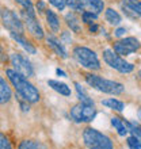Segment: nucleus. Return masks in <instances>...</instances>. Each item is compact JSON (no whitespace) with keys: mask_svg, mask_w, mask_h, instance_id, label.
<instances>
[{"mask_svg":"<svg viewBox=\"0 0 141 149\" xmlns=\"http://www.w3.org/2000/svg\"><path fill=\"white\" fill-rule=\"evenodd\" d=\"M0 16H1V20H3V24L6 26V29H8L11 33L23 34V24H22L19 18L16 16L15 12L4 8L0 11Z\"/></svg>","mask_w":141,"mask_h":149,"instance_id":"7","label":"nucleus"},{"mask_svg":"<svg viewBox=\"0 0 141 149\" xmlns=\"http://www.w3.org/2000/svg\"><path fill=\"white\" fill-rule=\"evenodd\" d=\"M18 149H46L41 142L33 141V140H24L20 142V145Z\"/></svg>","mask_w":141,"mask_h":149,"instance_id":"21","label":"nucleus"},{"mask_svg":"<svg viewBox=\"0 0 141 149\" xmlns=\"http://www.w3.org/2000/svg\"><path fill=\"white\" fill-rule=\"evenodd\" d=\"M90 30H91V31H96V30H98V26H96V24H91Z\"/></svg>","mask_w":141,"mask_h":149,"instance_id":"31","label":"nucleus"},{"mask_svg":"<svg viewBox=\"0 0 141 149\" xmlns=\"http://www.w3.org/2000/svg\"><path fill=\"white\" fill-rule=\"evenodd\" d=\"M49 1L59 10H64L65 6H67V0H49Z\"/></svg>","mask_w":141,"mask_h":149,"instance_id":"29","label":"nucleus"},{"mask_svg":"<svg viewBox=\"0 0 141 149\" xmlns=\"http://www.w3.org/2000/svg\"><path fill=\"white\" fill-rule=\"evenodd\" d=\"M95 115H96V111H95L94 106L82 102L70 110V117L75 122H90L95 118Z\"/></svg>","mask_w":141,"mask_h":149,"instance_id":"6","label":"nucleus"},{"mask_svg":"<svg viewBox=\"0 0 141 149\" xmlns=\"http://www.w3.org/2000/svg\"><path fill=\"white\" fill-rule=\"evenodd\" d=\"M103 58H105L107 65H110L111 68L119 71L121 73H129V72L133 71V68H134L130 63H128V61H125L124 58H121L119 54L114 53L113 50H109V49L103 52Z\"/></svg>","mask_w":141,"mask_h":149,"instance_id":"5","label":"nucleus"},{"mask_svg":"<svg viewBox=\"0 0 141 149\" xmlns=\"http://www.w3.org/2000/svg\"><path fill=\"white\" fill-rule=\"evenodd\" d=\"M111 125L117 129V132H118L119 136H126V134H128V129H126L125 123H124L119 118H117V117L111 118Z\"/></svg>","mask_w":141,"mask_h":149,"instance_id":"20","label":"nucleus"},{"mask_svg":"<svg viewBox=\"0 0 141 149\" xmlns=\"http://www.w3.org/2000/svg\"><path fill=\"white\" fill-rule=\"evenodd\" d=\"M0 149H12L10 140H8L7 136L3 134L1 132H0Z\"/></svg>","mask_w":141,"mask_h":149,"instance_id":"25","label":"nucleus"},{"mask_svg":"<svg viewBox=\"0 0 141 149\" xmlns=\"http://www.w3.org/2000/svg\"><path fill=\"white\" fill-rule=\"evenodd\" d=\"M10 99H11V90H10L8 84L6 83V80L0 76V103L4 104Z\"/></svg>","mask_w":141,"mask_h":149,"instance_id":"13","label":"nucleus"},{"mask_svg":"<svg viewBox=\"0 0 141 149\" xmlns=\"http://www.w3.org/2000/svg\"><path fill=\"white\" fill-rule=\"evenodd\" d=\"M18 3L23 7L24 11L27 12H34V8H33V4H31V0H16Z\"/></svg>","mask_w":141,"mask_h":149,"instance_id":"27","label":"nucleus"},{"mask_svg":"<svg viewBox=\"0 0 141 149\" xmlns=\"http://www.w3.org/2000/svg\"><path fill=\"white\" fill-rule=\"evenodd\" d=\"M73 56L76 61L79 64H82L84 68H88V69H99L101 68V64H99V60L95 54V52H92L88 47H83L79 46L73 50Z\"/></svg>","mask_w":141,"mask_h":149,"instance_id":"4","label":"nucleus"},{"mask_svg":"<svg viewBox=\"0 0 141 149\" xmlns=\"http://www.w3.org/2000/svg\"><path fill=\"white\" fill-rule=\"evenodd\" d=\"M102 104L113 109V110H117V111H122V109H124V103L117 100V99H106V100L102 102Z\"/></svg>","mask_w":141,"mask_h":149,"instance_id":"23","label":"nucleus"},{"mask_svg":"<svg viewBox=\"0 0 141 149\" xmlns=\"http://www.w3.org/2000/svg\"><path fill=\"white\" fill-rule=\"evenodd\" d=\"M7 76L10 79V81L12 83V86L15 87L16 92L24 99L26 102L35 103L39 100V92L38 90L33 86L31 83H29L24 76L18 73L14 69H7Z\"/></svg>","mask_w":141,"mask_h":149,"instance_id":"1","label":"nucleus"},{"mask_svg":"<svg viewBox=\"0 0 141 149\" xmlns=\"http://www.w3.org/2000/svg\"><path fill=\"white\" fill-rule=\"evenodd\" d=\"M106 19L111 24H118L121 22V16L117 11H114L113 8H109V10H106Z\"/></svg>","mask_w":141,"mask_h":149,"instance_id":"22","label":"nucleus"},{"mask_svg":"<svg viewBox=\"0 0 141 149\" xmlns=\"http://www.w3.org/2000/svg\"><path fill=\"white\" fill-rule=\"evenodd\" d=\"M76 91H77V96H79V99H80V102L86 103V104H92V106H94V102L91 100V98L88 96V94L86 92V90H84L79 83H76Z\"/></svg>","mask_w":141,"mask_h":149,"instance_id":"18","label":"nucleus"},{"mask_svg":"<svg viewBox=\"0 0 141 149\" xmlns=\"http://www.w3.org/2000/svg\"><path fill=\"white\" fill-rule=\"evenodd\" d=\"M86 81L90 84L92 88L105 92V94H111V95H118L124 92V86L121 83L111 81L107 79H103L96 74H86Z\"/></svg>","mask_w":141,"mask_h":149,"instance_id":"2","label":"nucleus"},{"mask_svg":"<svg viewBox=\"0 0 141 149\" xmlns=\"http://www.w3.org/2000/svg\"><path fill=\"white\" fill-rule=\"evenodd\" d=\"M138 74H140V79H141V72H140V73H138Z\"/></svg>","mask_w":141,"mask_h":149,"instance_id":"34","label":"nucleus"},{"mask_svg":"<svg viewBox=\"0 0 141 149\" xmlns=\"http://www.w3.org/2000/svg\"><path fill=\"white\" fill-rule=\"evenodd\" d=\"M83 138L90 149H113V142L110 141V138L95 129H86Z\"/></svg>","mask_w":141,"mask_h":149,"instance_id":"3","label":"nucleus"},{"mask_svg":"<svg viewBox=\"0 0 141 149\" xmlns=\"http://www.w3.org/2000/svg\"><path fill=\"white\" fill-rule=\"evenodd\" d=\"M125 33H126L125 29H118L117 31H115V36H117V37H121V36H124Z\"/></svg>","mask_w":141,"mask_h":149,"instance_id":"30","label":"nucleus"},{"mask_svg":"<svg viewBox=\"0 0 141 149\" xmlns=\"http://www.w3.org/2000/svg\"><path fill=\"white\" fill-rule=\"evenodd\" d=\"M128 126H129V130L132 132V134L141 141V126L137 125V123H133V122H129Z\"/></svg>","mask_w":141,"mask_h":149,"instance_id":"24","label":"nucleus"},{"mask_svg":"<svg viewBox=\"0 0 141 149\" xmlns=\"http://www.w3.org/2000/svg\"><path fill=\"white\" fill-rule=\"evenodd\" d=\"M124 8L128 12H133L134 15L141 16V3L137 0H124Z\"/></svg>","mask_w":141,"mask_h":149,"instance_id":"16","label":"nucleus"},{"mask_svg":"<svg viewBox=\"0 0 141 149\" xmlns=\"http://www.w3.org/2000/svg\"><path fill=\"white\" fill-rule=\"evenodd\" d=\"M11 64L14 65L15 71L18 72V73H20L22 76H24V77H26V76L30 77V76L34 74L33 65L30 64V61H29L27 58H24L22 54H18V53L11 54Z\"/></svg>","mask_w":141,"mask_h":149,"instance_id":"8","label":"nucleus"},{"mask_svg":"<svg viewBox=\"0 0 141 149\" xmlns=\"http://www.w3.org/2000/svg\"><path fill=\"white\" fill-rule=\"evenodd\" d=\"M11 37L15 39L16 43H19L20 46L23 47V49L27 52V53H30V54H35V47L33 46L30 42H29L27 39L24 38L23 34H16V33H11Z\"/></svg>","mask_w":141,"mask_h":149,"instance_id":"12","label":"nucleus"},{"mask_svg":"<svg viewBox=\"0 0 141 149\" xmlns=\"http://www.w3.org/2000/svg\"><path fill=\"white\" fill-rule=\"evenodd\" d=\"M47 43H49V46H50L52 49L56 52V54L61 56L63 58H65V57H67V52H65L64 46L54 38V37H47Z\"/></svg>","mask_w":141,"mask_h":149,"instance_id":"15","label":"nucleus"},{"mask_svg":"<svg viewBox=\"0 0 141 149\" xmlns=\"http://www.w3.org/2000/svg\"><path fill=\"white\" fill-rule=\"evenodd\" d=\"M57 74H60V76H63V77H65V73H64L61 69H57Z\"/></svg>","mask_w":141,"mask_h":149,"instance_id":"32","label":"nucleus"},{"mask_svg":"<svg viewBox=\"0 0 141 149\" xmlns=\"http://www.w3.org/2000/svg\"><path fill=\"white\" fill-rule=\"evenodd\" d=\"M138 118H140V119H141V109H140V110H138Z\"/></svg>","mask_w":141,"mask_h":149,"instance_id":"33","label":"nucleus"},{"mask_svg":"<svg viewBox=\"0 0 141 149\" xmlns=\"http://www.w3.org/2000/svg\"><path fill=\"white\" fill-rule=\"evenodd\" d=\"M23 18H24V23H26V26H27L29 31L31 33L35 38H38V39L42 38V37H43L42 27L39 26V23L37 22V19H35V14H34V12L23 11Z\"/></svg>","mask_w":141,"mask_h":149,"instance_id":"10","label":"nucleus"},{"mask_svg":"<svg viewBox=\"0 0 141 149\" xmlns=\"http://www.w3.org/2000/svg\"><path fill=\"white\" fill-rule=\"evenodd\" d=\"M128 145L132 149H141V141L138 138L134 137V136H132V137L128 138Z\"/></svg>","mask_w":141,"mask_h":149,"instance_id":"26","label":"nucleus"},{"mask_svg":"<svg viewBox=\"0 0 141 149\" xmlns=\"http://www.w3.org/2000/svg\"><path fill=\"white\" fill-rule=\"evenodd\" d=\"M140 47V43L136 38L133 37H129V38H125V39H121L118 42L114 43V52L117 54H122V56H126V54H130L136 52Z\"/></svg>","mask_w":141,"mask_h":149,"instance_id":"9","label":"nucleus"},{"mask_svg":"<svg viewBox=\"0 0 141 149\" xmlns=\"http://www.w3.org/2000/svg\"><path fill=\"white\" fill-rule=\"evenodd\" d=\"M65 19H67V23H68V26L70 27V30H73L75 33H80L82 27H80L79 20H77V18L75 16V14H67Z\"/></svg>","mask_w":141,"mask_h":149,"instance_id":"19","label":"nucleus"},{"mask_svg":"<svg viewBox=\"0 0 141 149\" xmlns=\"http://www.w3.org/2000/svg\"><path fill=\"white\" fill-rule=\"evenodd\" d=\"M96 16H98V14H94V12H90V11L83 12V20L87 22V23L92 22V19H96Z\"/></svg>","mask_w":141,"mask_h":149,"instance_id":"28","label":"nucleus"},{"mask_svg":"<svg viewBox=\"0 0 141 149\" xmlns=\"http://www.w3.org/2000/svg\"><path fill=\"white\" fill-rule=\"evenodd\" d=\"M47 84H49V87H52L54 91H57L59 94L64 95V96H69V95H70L69 87H68L67 84H64V83L57 81V80H49V81H47Z\"/></svg>","mask_w":141,"mask_h":149,"instance_id":"14","label":"nucleus"},{"mask_svg":"<svg viewBox=\"0 0 141 149\" xmlns=\"http://www.w3.org/2000/svg\"><path fill=\"white\" fill-rule=\"evenodd\" d=\"M46 18H47V23H49V26H50L52 30H53V31H59L60 22H59V18H57V15H56L53 11L47 10V11H46Z\"/></svg>","mask_w":141,"mask_h":149,"instance_id":"17","label":"nucleus"},{"mask_svg":"<svg viewBox=\"0 0 141 149\" xmlns=\"http://www.w3.org/2000/svg\"><path fill=\"white\" fill-rule=\"evenodd\" d=\"M80 1V8L82 11H90L94 12V14H99L101 11H103V4L102 0H79Z\"/></svg>","mask_w":141,"mask_h":149,"instance_id":"11","label":"nucleus"}]
</instances>
